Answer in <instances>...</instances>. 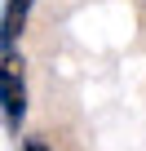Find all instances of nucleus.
<instances>
[{
    "mask_svg": "<svg viewBox=\"0 0 146 151\" xmlns=\"http://www.w3.org/2000/svg\"><path fill=\"white\" fill-rule=\"evenodd\" d=\"M0 116L9 124H22V116H27V76H22L18 49L0 58Z\"/></svg>",
    "mask_w": 146,
    "mask_h": 151,
    "instance_id": "nucleus-1",
    "label": "nucleus"
},
{
    "mask_svg": "<svg viewBox=\"0 0 146 151\" xmlns=\"http://www.w3.org/2000/svg\"><path fill=\"white\" fill-rule=\"evenodd\" d=\"M31 5H36V0H9V5H5V14H0V49H5V53H14L18 36L27 31V14H31Z\"/></svg>",
    "mask_w": 146,
    "mask_h": 151,
    "instance_id": "nucleus-2",
    "label": "nucleus"
},
{
    "mask_svg": "<svg viewBox=\"0 0 146 151\" xmlns=\"http://www.w3.org/2000/svg\"><path fill=\"white\" fill-rule=\"evenodd\" d=\"M22 151H53V147H49V142H40V138H27V142H22Z\"/></svg>",
    "mask_w": 146,
    "mask_h": 151,
    "instance_id": "nucleus-3",
    "label": "nucleus"
}]
</instances>
